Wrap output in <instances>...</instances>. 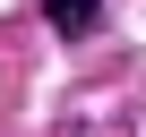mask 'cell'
<instances>
[{"mask_svg": "<svg viewBox=\"0 0 146 137\" xmlns=\"http://www.w3.org/2000/svg\"><path fill=\"white\" fill-rule=\"evenodd\" d=\"M95 17H103V0H43L52 34H95Z\"/></svg>", "mask_w": 146, "mask_h": 137, "instance_id": "cell-1", "label": "cell"}]
</instances>
